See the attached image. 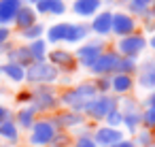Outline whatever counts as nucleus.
<instances>
[{
  "label": "nucleus",
  "mask_w": 155,
  "mask_h": 147,
  "mask_svg": "<svg viewBox=\"0 0 155 147\" xmlns=\"http://www.w3.org/2000/svg\"><path fill=\"white\" fill-rule=\"evenodd\" d=\"M96 96H98V90H96L94 81H91V79H85V81L74 83L72 87L60 90L58 102H60V109H70V111L83 113V109H85Z\"/></svg>",
  "instance_id": "f257e3e1"
},
{
  "label": "nucleus",
  "mask_w": 155,
  "mask_h": 147,
  "mask_svg": "<svg viewBox=\"0 0 155 147\" xmlns=\"http://www.w3.org/2000/svg\"><path fill=\"white\" fill-rule=\"evenodd\" d=\"M32 92V100H30V107L38 113V117H45V115H53L58 109H60V102H58V85H36L30 90Z\"/></svg>",
  "instance_id": "f03ea898"
},
{
  "label": "nucleus",
  "mask_w": 155,
  "mask_h": 147,
  "mask_svg": "<svg viewBox=\"0 0 155 147\" xmlns=\"http://www.w3.org/2000/svg\"><path fill=\"white\" fill-rule=\"evenodd\" d=\"M58 79H60V70L47 60L32 62L26 68V83H30L32 87H36V85H58Z\"/></svg>",
  "instance_id": "7ed1b4c3"
},
{
  "label": "nucleus",
  "mask_w": 155,
  "mask_h": 147,
  "mask_svg": "<svg viewBox=\"0 0 155 147\" xmlns=\"http://www.w3.org/2000/svg\"><path fill=\"white\" fill-rule=\"evenodd\" d=\"M108 49V45H106V41H102V39H87L85 43H81V45H77L74 47V60H77V66H83V68H91V64L104 53Z\"/></svg>",
  "instance_id": "20e7f679"
},
{
  "label": "nucleus",
  "mask_w": 155,
  "mask_h": 147,
  "mask_svg": "<svg viewBox=\"0 0 155 147\" xmlns=\"http://www.w3.org/2000/svg\"><path fill=\"white\" fill-rule=\"evenodd\" d=\"M117 100H119V98L113 96V94H98V96L83 109L85 119H87L89 124H94V126L102 124L104 117L108 115V111H113V109L117 107Z\"/></svg>",
  "instance_id": "39448f33"
},
{
  "label": "nucleus",
  "mask_w": 155,
  "mask_h": 147,
  "mask_svg": "<svg viewBox=\"0 0 155 147\" xmlns=\"http://www.w3.org/2000/svg\"><path fill=\"white\" fill-rule=\"evenodd\" d=\"M55 134H58V128L53 126L51 117L49 115L38 117L34 121V126L28 130V145L30 147H47L53 143Z\"/></svg>",
  "instance_id": "423d86ee"
},
{
  "label": "nucleus",
  "mask_w": 155,
  "mask_h": 147,
  "mask_svg": "<svg viewBox=\"0 0 155 147\" xmlns=\"http://www.w3.org/2000/svg\"><path fill=\"white\" fill-rule=\"evenodd\" d=\"M113 49H115L121 58L140 60V56L149 49V45H147V34H142V32H134V34H130V36L117 39Z\"/></svg>",
  "instance_id": "0eeeda50"
},
{
  "label": "nucleus",
  "mask_w": 155,
  "mask_h": 147,
  "mask_svg": "<svg viewBox=\"0 0 155 147\" xmlns=\"http://www.w3.org/2000/svg\"><path fill=\"white\" fill-rule=\"evenodd\" d=\"M138 28H140L138 19H134V17H132L130 13H125L123 9H119V11H113L110 36L123 39V36H130V34H134V32H140Z\"/></svg>",
  "instance_id": "6e6552de"
},
{
  "label": "nucleus",
  "mask_w": 155,
  "mask_h": 147,
  "mask_svg": "<svg viewBox=\"0 0 155 147\" xmlns=\"http://www.w3.org/2000/svg\"><path fill=\"white\" fill-rule=\"evenodd\" d=\"M49 117H51L53 126L58 128V132H72V130H77L79 126H83V124L87 121L83 113L70 111V109H58V111H55L53 115H49Z\"/></svg>",
  "instance_id": "1a4fd4ad"
},
{
  "label": "nucleus",
  "mask_w": 155,
  "mask_h": 147,
  "mask_svg": "<svg viewBox=\"0 0 155 147\" xmlns=\"http://www.w3.org/2000/svg\"><path fill=\"white\" fill-rule=\"evenodd\" d=\"M134 81H136V87H140L144 92L155 90V56L142 58V62H138Z\"/></svg>",
  "instance_id": "9d476101"
},
{
  "label": "nucleus",
  "mask_w": 155,
  "mask_h": 147,
  "mask_svg": "<svg viewBox=\"0 0 155 147\" xmlns=\"http://www.w3.org/2000/svg\"><path fill=\"white\" fill-rule=\"evenodd\" d=\"M47 62H51L60 75H70L74 68H77V60H74V53L66 47H53L49 49V56H47Z\"/></svg>",
  "instance_id": "9b49d317"
},
{
  "label": "nucleus",
  "mask_w": 155,
  "mask_h": 147,
  "mask_svg": "<svg viewBox=\"0 0 155 147\" xmlns=\"http://www.w3.org/2000/svg\"><path fill=\"white\" fill-rule=\"evenodd\" d=\"M91 138L98 147H115L119 141L125 138V132L121 128H108L104 124H98V126H94Z\"/></svg>",
  "instance_id": "f8f14e48"
},
{
  "label": "nucleus",
  "mask_w": 155,
  "mask_h": 147,
  "mask_svg": "<svg viewBox=\"0 0 155 147\" xmlns=\"http://www.w3.org/2000/svg\"><path fill=\"white\" fill-rule=\"evenodd\" d=\"M121 56L115 51V49H106L89 68V73L94 77H102V75H115L117 73V64H119Z\"/></svg>",
  "instance_id": "ddd939ff"
},
{
  "label": "nucleus",
  "mask_w": 155,
  "mask_h": 147,
  "mask_svg": "<svg viewBox=\"0 0 155 147\" xmlns=\"http://www.w3.org/2000/svg\"><path fill=\"white\" fill-rule=\"evenodd\" d=\"M110 24H113V9H102L89 19V32L96 39H108L110 36Z\"/></svg>",
  "instance_id": "4468645a"
},
{
  "label": "nucleus",
  "mask_w": 155,
  "mask_h": 147,
  "mask_svg": "<svg viewBox=\"0 0 155 147\" xmlns=\"http://www.w3.org/2000/svg\"><path fill=\"white\" fill-rule=\"evenodd\" d=\"M102 9H104V5L100 0H72V5L68 7V11H72L74 17H79V19H91Z\"/></svg>",
  "instance_id": "2eb2a0df"
},
{
  "label": "nucleus",
  "mask_w": 155,
  "mask_h": 147,
  "mask_svg": "<svg viewBox=\"0 0 155 147\" xmlns=\"http://www.w3.org/2000/svg\"><path fill=\"white\" fill-rule=\"evenodd\" d=\"M136 87V81L134 77H127V75H121V73H115L110 75V94L121 98V96H127L132 94Z\"/></svg>",
  "instance_id": "dca6fc26"
},
{
  "label": "nucleus",
  "mask_w": 155,
  "mask_h": 147,
  "mask_svg": "<svg viewBox=\"0 0 155 147\" xmlns=\"http://www.w3.org/2000/svg\"><path fill=\"white\" fill-rule=\"evenodd\" d=\"M68 26H70V22H58V24H51V26H47V30H45V41L49 43V47H51V45H55V47H62V45L66 43Z\"/></svg>",
  "instance_id": "f3484780"
},
{
  "label": "nucleus",
  "mask_w": 155,
  "mask_h": 147,
  "mask_svg": "<svg viewBox=\"0 0 155 147\" xmlns=\"http://www.w3.org/2000/svg\"><path fill=\"white\" fill-rule=\"evenodd\" d=\"M89 36H91V32H89V26L85 22H72L68 26V34H66V43L64 45H74L77 47V45L85 43Z\"/></svg>",
  "instance_id": "a211bd4d"
},
{
  "label": "nucleus",
  "mask_w": 155,
  "mask_h": 147,
  "mask_svg": "<svg viewBox=\"0 0 155 147\" xmlns=\"http://www.w3.org/2000/svg\"><path fill=\"white\" fill-rule=\"evenodd\" d=\"M36 15H53V17H62L68 11V5L64 0H41L38 5H34Z\"/></svg>",
  "instance_id": "6ab92c4d"
},
{
  "label": "nucleus",
  "mask_w": 155,
  "mask_h": 147,
  "mask_svg": "<svg viewBox=\"0 0 155 147\" xmlns=\"http://www.w3.org/2000/svg\"><path fill=\"white\" fill-rule=\"evenodd\" d=\"M24 0H0V26H11Z\"/></svg>",
  "instance_id": "aec40b11"
},
{
  "label": "nucleus",
  "mask_w": 155,
  "mask_h": 147,
  "mask_svg": "<svg viewBox=\"0 0 155 147\" xmlns=\"http://www.w3.org/2000/svg\"><path fill=\"white\" fill-rule=\"evenodd\" d=\"M34 24H38V15H36L34 7H30V5H21L19 11H17V15H15L13 26H15L17 30H26V28H30V26H34Z\"/></svg>",
  "instance_id": "412c9836"
},
{
  "label": "nucleus",
  "mask_w": 155,
  "mask_h": 147,
  "mask_svg": "<svg viewBox=\"0 0 155 147\" xmlns=\"http://www.w3.org/2000/svg\"><path fill=\"white\" fill-rule=\"evenodd\" d=\"M38 119V113L30 107V104H26V107H19L17 111H15V115H13V121L17 124V128L19 130H30L32 126H34V121Z\"/></svg>",
  "instance_id": "4be33fe9"
},
{
  "label": "nucleus",
  "mask_w": 155,
  "mask_h": 147,
  "mask_svg": "<svg viewBox=\"0 0 155 147\" xmlns=\"http://www.w3.org/2000/svg\"><path fill=\"white\" fill-rule=\"evenodd\" d=\"M140 128H142V109L125 111L123 113V124H121V130L125 132V136L136 134Z\"/></svg>",
  "instance_id": "5701e85b"
},
{
  "label": "nucleus",
  "mask_w": 155,
  "mask_h": 147,
  "mask_svg": "<svg viewBox=\"0 0 155 147\" xmlns=\"http://www.w3.org/2000/svg\"><path fill=\"white\" fill-rule=\"evenodd\" d=\"M7 62H13V64H19V66L28 68L32 64V56H30L26 45H13L7 53Z\"/></svg>",
  "instance_id": "b1692460"
},
{
  "label": "nucleus",
  "mask_w": 155,
  "mask_h": 147,
  "mask_svg": "<svg viewBox=\"0 0 155 147\" xmlns=\"http://www.w3.org/2000/svg\"><path fill=\"white\" fill-rule=\"evenodd\" d=\"M0 75L9 81H13V83H24L26 81V68L19 66V64H13V62L0 64Z\"/></svg>",
  "instance_id": "393cba45"
},
{
  "label": "nucleus",
  "mask_w": 155,
  "mask_h": 147,
  "mask_svg": "<svg viewBox=\"0 0 155 147\" xmlns=\"http://www.w3.org/2000/svg\"><path fill=\"white\" fill-rule=\"evenodd\" d=\"M26 47H28V51H30V56H32V62H43V60H47V56H49V43L45 41V39H38V41H32V43H26Z\"/></svg>",
  "instance_id": "a878e982"
},
{
  "label": "nucleus",
  "mask_w": 155,
  "mask_h": 147,
  "mask_svg": "<svg viewBox=\"0 0 155 147\" xmlns=\"http://www.w3.org/2000/svg\"><path fill=\"white\" fill-rule=\"evenodd\" d=\"M0 138H5L7 143H13V145L19 143V128L13 121V117L0 121Z\"/></svg>",
  "instance_id": "bb28decb"
},
{
  "label": "nucleus",
  "mask_w": 155,
  "mask_h": 147,
  "mask_svg": "<svg viewBox=\"0 0 155 147\" xmlns=\"http://www.w3.org/2000/svg\"><path fill=\"white\" fill-rule=\"evenodd\" d=\"M45 30H47V24H34V26H30V28H26V30H19V36L24 39V41H28V43H32V41H38V39H45Z\"/></svg>",
  "instance_id": "cd10ccee"
},
{
  "label": "nucleus",
  "mask_w": 155,
  "mask_h": 147,
  "mask_svg": "<svg viewBox=\"0 0 155 147\" xmlns=\"http://www.w3.org/2000/svg\"><path fill=\"white\" fill-rule=\"evenodd\" d=\"M132 138V143L136 145V147H151L153 143H155V132H151V130H147V128H140L136 134H132L130 136Z\"/></svg>",
  "instance_id": "c85d7f7f"
},
{
  "label": "nucleus",
  "mask_w": 155,
  "mask_h": 147,
  "mask_svg": "<svg viewBox=\"0 0 155 147\" xmlns=\"http://www.w3.org/2000/svg\"><path fill=\"white\" fill-rule=\"evenodd\" d=\"M136 68H138V60H132V58H121L119 64H117V73L127 75V77H134Z\"/></svg>",
  "instance_id": "c756f323"
},
{
  "label": "nucleus",
  "mask_w": 155,
  "mask_h": 147,
  "mask_svg": "<svg viewBox=\"0 0 155 147\" xmlns=\"http://www.w3.org/2000/svg\"><path fill=\"white\" fill-rule=\"evenodd\" d=\"M102 124L108 126V128H121V124H123V111L119 107H115L113 111H108V115L104 117Z\"/></svg>",
  "instance_id": "7c9ffc66"
},
{
  "label": "nucleus",
  "mask_w": 155,
  "mask_h": 147,
  "mask_svg": "<svg viewBox=\"0 0 155 147\" xmlns=\"http://www.w3.org/2000/svg\"><path fill=\"white\" fill-rule=\"evenodd\" d=\"M117 107L125 113V111H134V109H142L140 107V100L136 98V96H132V94H127V96H121L119 100H117Z\"/></svg>",
  "instance_id": "2f4dec72"
},
{
  "label": "nucleus",
  "mask_w": 155,
  "mask_h": 147,
  "mask_svg": "<svg viewBox=\"0 0 155 147\" xmlns=\"http://www.w3.org/2000/svg\"><path fill=\"white\" fill-rule=\"evenodd\" d=\"M142 128L155 132V109L153 107H142Z\"/></svg>",
  "instance_id": "473e14b6"
},
{
  "label": "nucleus",
  "mask_w": 155,
  "mask_h": 147,
  "mask_svg": "<svg viewBox=\"0 0 155 147\" xmlns=\"http://www.w3.org/2000/svg\"><path fill=\"white\" fill-rule=\"evenodd\" d=\"M98 94H110V75H102V77H94L91 79Z\"/></svg>",
  "instance_id": "72a5a7b5"
},
{
  "label": "nucleus",
  "mask_w": 155,
  "mask_h": 147,
  "mask_svg": "<svg viewBox=\"0 0 155 147\" xmlns=\"http://www.w3.org/2000/svg\"><path fill=\"white\" fill-rule=\"evenodd\" d=\"M91 132H94V124L85 121L83 126H79V128L72 130L70 134H72V138H85V136H91Z\"/></svg>",
  "instance_id": "f704fd0d"
},
{
  "label": "nucleus",
  "mask_w": 155,
  "mask_h": 147,
  "mask_svg": "<svg viewBox=\"0 0 155 147\" xmlns=\"http://www.w3.org/2000/svg\"><path fill=\"white\" fill-rule=\"evenodd\" d=\"M72 141H74V138H72V134H70V132H58L51 145H58V147H70V145H72Z\"/></svg>",
  "instance_id": "c9c22d12"
},
{
  "label": "nucleus",
  "mask_w": 155,
  "mask_h": 147,
  "mask_svg": "<svg viewBox=\"0 0 155 147\" xmlns=\"http://www.w3.org/2000/svg\"><path fill=\"white\" fill-rule=\"evenodd\" d=\"M70 147H98V145L94 143L91 136H85V138H74Z\"/></svg>",
  "instance_id": "e433bc0d"
},
{
  "label": "nucleus",
  "mask_w": 155,
  "mask_h": 147,
  "mask_svg": "<svg viewBox=\"0 0 155 147\" xmlns=\"http://www.w3.org/2000/svg\"><path fill=\"white\" fill-rule=\"evenodd\" d=\"M30 100H32V92H30V90H24V92H19V94H17V102H19L21 107L30 104Z\"/></svg>",
  "instance_id": "4c0bfd02"
},
{
  "label": "nucleus",
  "mask_w": 155,
  "mask_h": 147,
  "mask_svg": "<svg viewBox=\"0 0 155 147\" xmlns=\"http://www.w3.org/2000/svg\"><path fill=\"white\" fill-rule=\"evenodd\" d=\"M140 107H153V109H155V90H151V92L144 96V100H140Z\"/></svg>",
  "instance_id": "58836bf2"
},
{
  "label": "nucleus",
  "mask_w": 155,
  "mask_h": 147,
  "mask_svg": "<svg viewBox=\"0 0 155 147\" xmlns=\"http://www.w3.org/2000/svg\"><path fill=\"white\" fill-rule=\"evenodd\" d=\"M9 41H11V28L0 26V45H5V43H9Z\"/></svg>",
  "instance_id": "ea45409f"
},
{
  "label": "nucleus",
  "mask_w": 155,
  "mask_h": 147,
  "mask_svg": "<svg viewBox=\"0 0 155 147\" xmlns=\"http://www.w3.org/2000/svg\"><path fill=\"white\" fill-rule=\"evenodd\" d=\"M140 22H142V28H144V32H149V34H151V32L155 30V22H153V15H151V17H144V19H140ZM144 32H142V34H144Z\"/></svg>",
  "instance_id": "a19ab883"
},
{
  "label": "nucleus",
  "mask_w": 155,
  "mask_h": 147,
  "mask_svg": "<svg viewBox=\"0 0 155 147\" xmlns=\"http://www.w3.org/2000/svg\"><path fill=\"white\" fill-rule=\"evenodd\" d=\"M130 2H134V5H138V7H144V9H151V7L155 5V0H130Z\"/></svg>",
  "instance_id": "79ce46f5"
},
{
  "label": "nucleus",
  "mask_w": 155,
  "mask_h": 147,
  "mask_svg": "<svg viewBox=\"0 0 155 147\" xmlns=\"http://www.w3.org/2000/svg\"><path fill=\"white\" fill-rule=\"evenodd\" d=\"M115 147H136V145L132 143V138H130V136H125V138H123V141H119Z\"/></svg>",
  "instance_id": "37998d69"
},
{
  "label": "nucleus",
  "mask_w": 155,
  "mask_h": 147,
  "mask_svg": "<svg viewBox=\"0 0 155 147\" xmlns=\"http://www.w3.org/2000/svg\"><path fill=\"white\" fill-rule=\"evenodd\" d=\"M147 45H149V47H151V49L155 51V30H153V32H151V34L147 36Z\"/></svg>",
  "instance_id": "c03bdc74"
},
{
  "label": "nucleus",
  "mask_w": 155,
  "mask_h": 147,
  "mask_svg": "<svg viewBox=\"0 0 155 147\" xmlns=\"http://www.w3.org/2000/svg\"><path fill=\"white\" fill-rule=\"evenodd\" d=\"M13 47V43L9 41V43H5V45H0V53H9V49Z\"/></svg>",
  "instance_id": "a18cd8bd"
},
{
  "label": "nucleus",
  "mask_w": 155,
  "mask_h": 147,
  "mask_svg": "<svg viewBox=\"0 0 155 147\" xmlns=\"http://www.w3.org/2000/svg\"><path fill=\"white\" fill-rule=\"evenodd\" d=\"M41 0H24V5H30V7H34V5H38Z\"/></svg>",
  "instance_id": "49530a36"
},
{
  "label": "nucleus",
  "mask_w": 155,
  "mask_h": 147,
  "mask_svg": "<svg viewBox=\"0 0 155 147\" xmlns=\"http://www.w3.org/2000/svg\"><path fill=\"white\" fill-rule=\"evenodd\" d=\"M151 15H153V22H155V5L151 7Z\"/></svg>",
  "instance_id": "de8ad7c7"
},
{
  "label": "nucleus",
  "mask_w": 155,
  "mask_h": 147,
  "mask_svg": "<svg viewBox=\"0 0 155 147\" xmlns=\"http://www.w3.org/2000/svg\"><path fill=\"white\" fill-rule=\"evenodd\" d=\"M100 2H102V5H104V2H108V5H110V2H115V0H100Z\"/></svg>",
  "instance_id": "09e8293b"
},
{
  "label": "nucleus",
  "mask_w": 155,
  "mask_h": 147,
  "mask_svg": "<svg viewBox=\"0 0 155 147\" xmlns=\"http://www.w3.org/2000/svg\"><path fill=\"white\" fill-rule=\"evenodd\" d=\"M47 147H58V145H47Z\"/></svg>",
  "instance_id": "8fccbe9b"
},
{
  "label": "nucleus",
  "mask_w": 155,
  "mask_h": 147,
  "mask_svg": "<svg viewBox=\"0 0 155 147\" xmlns=\"http://www.w3.org/2000/svg\"><path fill=\"white\" fill-rule=\"evenodd\" d=\"M0 147H9V145H0Z\"/></svg>",
  "instance_id": "3c124183"
},
{
  "label": "nucleus",
  "mask_w": 155,
  "mask_h": 147,
  "mask_svg": "<svg viewBox=\"0 0 155 147\" xmlns=\"http://www.w3.org/2000/svg\"><path fill=\"white\" fill-rule=\"evenodd\" d=\"M151 147H155V143H153V145H151Z\"/></svg>",
  "instance_id": "603ef678"
},
{
  "label": "nucleus",
  "mask_w": 155,
  "mask_h": 147,
  "mask_svg": "<svg viewBox=\"0 0 155 147\" xmlns=\"http://www.w3.org/2000/svg\"><path fill=\"white\" fill-rule=\"evenodd\" d=\"M64 2H66V0H64Z\"/></svg>",
  "instance_id": "864d4df0"
}]
</instances>
